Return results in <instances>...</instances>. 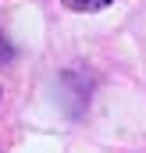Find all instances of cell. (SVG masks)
<instances>
[{
    "label": "cell",
    "instance_id": "1",
    "mask_svg": "<svg viewBox=\"0 0 146 153\" xmlns=\"http://www.w3.org/2000/svg\"><path fill=\"white\" fill-rule=\"evenodd\" d=\"M72 11H100V7H107L110 0H64Z\"/></svg>",
    "mask_w": 146,
    "mask_h": 153
}]
</instances>
